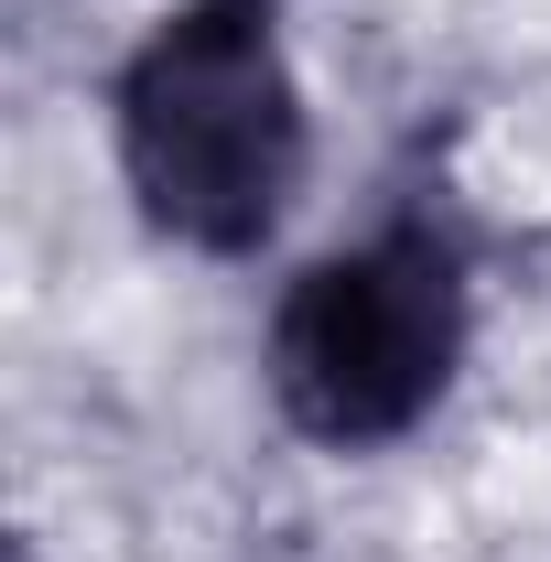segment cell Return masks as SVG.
<instances>
[{
  "label": "cell",
  "instance_id": "obj_1",
  "mask_svg": "<svg viewBox=\"0 0 551 562\" xmlns=\"http://www.w3.org/2000/svg\"><path fill=\"white\" fill-rule=\"evenodd\" d=\"M120 173L184 249H260L303 195V87L260 0H195L120 66Z\"/></svg>",
  "mask_w": 551,
  "mask_h": 562
},
{
  "label": "cell",
  "instance_id": "obj_2",
  "mask_svg": "<svg viewBox=\"0 0 551 562\" xmlns=\"http://www.w3.org/2000/svg\"><path fill=\"white\" fill-rule=\"evenodd\" d=\"M465 357V260L432 227H379L325 249L271 303V401L303 443H401Z\"/></svg>",
  "mask_w": 551,
  "mask_h": 562
}]
</instances>
